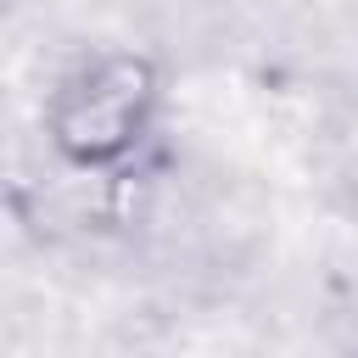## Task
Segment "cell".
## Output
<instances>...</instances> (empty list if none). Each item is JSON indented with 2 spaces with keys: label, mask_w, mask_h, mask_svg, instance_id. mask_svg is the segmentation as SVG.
Masks as SVG:
<instances>
[{
  "label": "cell",
  "mask_w": 358,
  "mask_h": 358,
  "mask_svg": "<svg viewBox=\"0 0 358 358\" xmlns=\"http://www.w3.org/2000/svg\"><path fill=\"white\" fill-rule=\"evenodd\" d=\"M157 106H162L157 62L145 50H101L50 90L45 140L67 168L112 173L145 145Z\"/></svg>",
  "instance_id": "obj_1"
}]
</instances>
